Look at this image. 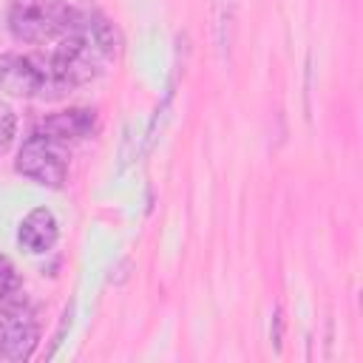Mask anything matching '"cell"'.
I'll return each instance as SVG.
<instances>
[{
    "label": "cell",
    "instance_id": "cell-1",
    "mask_svg": "<svg viewBox=\"0 0 363 363\" xmlns=\"http://www.w3.org/2000/svg\"><path fill=\"white\" fill-rule=\"evenodd\" d=\"M77 9L60 0H14L9 11L11 37L20 43H48L74 28Z\"/></svg>",
    "mask_w": 363,
    "mask_h": 363
},
{
    "label": "cell",
    "instance_id": "cell-2",
    "mask_svg": "<svg viewBox=\"0 0 363 363\" xmlns=\"http://www.w3.org/2000/svg\"><path fill=\"white\" fill-rule=\"evenodd\" d=\"M68 145L57 142L54 136L43 133L40 128L20 145L14 170L26 179H31L40 187H62L68 176Z\"/></svg>",
    "mask_w": 363,
    "mask_h": 363
},
{
    "label": "cell",
    "instance_id": "cell-3",
    "mask_svg": "<svg viewBox=\"0 0 363 363\" xmlns=\"http://www.w3.org/2000/svg\"><path fill=\"white\" fill-rule=\"evenodd\" d=\"M40 326L37 320L17 303L0 306V360H28L37 349Z\"/></svg>",
    "mask_w": 363,
    "mask_h": 363
},
{
    "label": "cell",
    "instance_id": "cell-4",
    "mask_svg": "<svg viewBox=\"0 0 363 363\" xmlns=\"http://www.w3.org/2000/svg\"><path fill=\"white\" fill-rule=\"evenodd\" d=\"M0 88L11 96H45L43 57L37 54H3L0 57Z\"/></svg>",
    "mask_w": 363,
    "mask_h": 363
},
{
    "label": "cell",
    "instance_id": "cell-5",
    "mask_svg": "<svg viewBox=\"0 0 363 363\" xmlns=\"http://www.w3.org/2000/svg\"><path fill=\"white\" fill-rule=\"evenodd\" d=\"M57 238H60V224L48 207H34L31 213H26V218L17 227V244L31 255L48 252L57 244Z\"/></svg>",
    "mask_w": 363,
    "mask_h": 363
},
{
    "label": "cell",
    "instance_id": "cell-6",
    "mask_svg": "<svg viewBox=\"0 0 363 363\" xmlns=\"http://www.w3.org/2000/svg\"><path fill=\"white\" fill-rule=\"evenodd\" d=\"M96 128V111L94 108H68L60 113H51L40 122V130L54 136L57 142L68 145V142H79L85 136H91Z\"/></svg>",
    "mask_w": 363,
    "mask_h": 363
},
{
    "label": "cell",
    "instance_id": "cell-7",
    "mask_svg": "<svg viewBox=\"0 0 363 363\" xmlns=\"http://www.w3.org/2000/svg\"><path fill=\"white\" fill-rule=\"evenodd\" d=\"M17 295H20V275L14 264L6 255H0V306L14 303Z\"/></svg>",
    "mask_w": 363,
    "mask_h": 363
},
{
    "label": "cell",
    "instance_id": "cell-8",
    "mask_svg": "<svg viewBox=\"0 0 363 363\" xmlns=\"http://www.w3.org/2000/svg\"><path fill=\"white\" fill-rule=\"evenodd\" d=\"M14 136H17V113L11 111V105L0 102V156L11 147Z\"/></svg>",
    "mask_w": 363,
    "mask_h": 363
}]
</instances>
